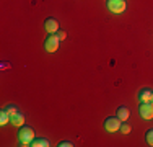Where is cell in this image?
Instances as JSON below:
<instances>
[{
    "instance_id": "cell-14",
    "label": "cell",
    "mask_w": 153,
    "mask_h": 147,
    "mask_svg": "<svg viewBox=\"0 0 153 147\" xmlns=\"http://www.w3.org/2000/svg\"><path fill=\"white\" fill-rule=\"evenodd\" d=\"M7 111H8V115L10 116H13V115H16V113H18V110H16V106H13V105H8V106H7Z\"/></svg>"
},
{
    "instance_id": "cell-10",
    "label": "cell",
    "mask_w": 153,
    "mask_h": 147,
    "mask_svg": "<svg viewBox=\"0 0 153 147\" xmlns=\"http://www.w3.org/2000/svg\"><path fill=\"white\" fill-rule=\"evenodd\" d=\"M33 147H49L51 142L47 141L46 137H34V141L31 142Z\"/></svg>"
},
{
    "instance_id": "cell-3",
    "label": "cell",
    "mask_w": 153,
    "mask_h": 147,
    "mask_svg": "<svg viewBox=\"0 0 153 147\" xmlns=\"http://www.w3.org/2000/svg\"><path fill=\"white\" fill-rule=\"evenodd\" d=\"M106 7H108V10H109L111 13L121 15V13L126 12V8H127V2H126V0H108Z\"/></svg>"
},
{
    "instance_id": "cell-11",
    "label": "cell",
    "mask_w": 153,
    "mask_h": 147,
    "mask_svg": "<svg viewBox=\"0 0 153 147\" xmlns=\"http://www.w3.org/2000/svg\"><path fill=\"white\" fill-rule=\"evenodd\" d=\"M12 119V116L8 115V111H7L5 108L2 110V113H0V124L2 126H5V124H8V121Z\"/></svg>"
},
{
    "instance_id": "cell-1",
    "label": "cell",
    "mask_w": 153,
    "mask_h": 147,
    "mask_svg": "<svg viewBox=\"0 0 153 147\" xmlns=\"http://www.w3.org/2000/svg\"><path fill=\"white\" fill-rule=\"evenodd\" d=\"M18 141H20V146H31V142L34 141V131L30 126H21L20 131H18Z\"/></svg>"
},
{
    "instance_id": "cell-12",
    "label": "cell",
    "mask_w": 153,
    "mask_h": 147,
    "mask_svg": "<svg viewBox=\"0 0 153 147\" xmlns=\"http://www.w3.org/2000/svg\"><path fill=\"white\" fill-rule=\"evenodd\" d=\"M145 141H147V144H148V146H152V147H153V128L147 131V134H145Z\"/></svg>"
},
{
    "instance_id": "cell-4",
    "label": "cell",
    "mask_w": 153,
    "mask_h": 147,
    "mask_svg": "<svg viewBox=\"0 0 153 147\" xmlns=\"http://www.w3.org/2000/svg\"><path fill=\"white\" fill-rule=\"evenodd\" d=\"M121 124H122V121L117 116H109L104 121V129L108 132H116V131L121 129Z\"/></svg>"
},
{
    "instance_id": "cell-15",
    "label": "cell",
    "mask_w": 153,
    "mask_h": 147,
    "mask_svg": "<svg viewBox=\"0 0 153 147\" xmlns=\"http://www.w3.org/2000/svg\"><path fill=\"white\" fill-rule=\"evenodd\" d=\"M57 146H59V147H74V142H70V141H60Z\"/></svg>"
},
{
    "instance_id": "cell-9",
    "label": "cell",
    "mask_w": 153,
    "mask_h": 147,
    "mask_svg": "<svg viewBox=\"0 0 153 147\" xmlns=\"http://www.w3.org/2000/svg\"><path fill=\"white\" fill-rule=\"evenodd\" d=\"M10 123H12L13 126H16V128H21V126H25V116L21 115L20 111H18L16 115H13V116H12Z\"/></svg>"
},
{
    "instance_id": "cell-5",
    "label": "cell",
    "mask_w": 153,
    "mask_h": 147,
    "mask_svg": "<svg viewBox=\"0 0 153 147\" xmlns=\"http://www.w3.org/2000/svg\"><path fill=\"white\" fill-rule=\"evenodd\" d=\"M138 113L143 119H153V103L152 101L140 103L138 105Z\"/></svg>"
},
{
    "instance_id": "cell-13",
    "label": "cell",
    "mask_w": 153,
    "mask_h": 147,
    "mask_svg": "<svg viewBox=\"0 0 153 147\" xmlns=\"http://www.w3.org/2000/svg\"><path fill=\"white\" fill-rule=\"evenodd\" d=\"M119 131H121L122 134H129V132L132 131V128H130V124H127V121H126V123L121 124V129H119Z\"/></svg>"
},
{
    "instance_id": "cell-17",
    "label": "cell",
    "mask_w": 153,
    "mask_h": 147,
    "mask_svg": "<svg viewBox=\"0 0 153 147\" xmlns=\"http://www.w3.org/2000/svg\"><path fill=\"white\" fill-rule=\"evenodd\" d=\"M150 101H152V103H153V93H152V100H150Z\"/></svg>"
},
{
    "instance_id": "cell-2",
    "label": "cell",
    "mask_w": 153,
    "mask_h": 147,
    "mask_svg": "<svg viewBox=\"0 0 153 147\" xmlns=\"http://www.w3.org/2000/svg\"><path fill=\"white\" fill-rule=\"evenodd\" d=\"M59 44H60V39H59V36H57V33H51V34H47V38L44 41V49L49 54H52L59 49Z\"/></svg>"
},
{
    "instance_id": "cell-8",
    "label": "cell",
    "mask_w": 153,
    "mask_h": 147,
    "mask_svg": "<svg viewBox=\"0 0 153 147\" xmlns=\"http://www.w3.org/2000/svg\"><path fill=\"white\" fill-rule=\"evenodd\" d=\"M116 116H117L119 119L122 121V123H126V121L130 118V110L127 108V106H121V108H117V113H116Z\"/></svg>"
},
{
    "instance_id": "cell-7",
    "label": "cell",
    "mask_w": 153,
    "mask_h": 147,
    "mask_svg": "<svg viewBox=\"0 0 153 147\" xmlns=\"http://www.w3.org/2000/svg\"><path fill=\"white\" fill-rule=\"evenodd\" d=\"M152 93H153L152 88H142V90L138 92V95H137L138 103H147V101H150V100H152Z\"/></svg>"
},
{
    "instance_id": "cell-16",
    "label": "cell",
    "mask_w": 153,
    "mask_h": 147,
    "mask_svg": "<svg viewBox=\"0 0 153 147\" xmlns=\"http://www.w3.org/2000/svg\"><path fill=\"white\" fill-rule=\"evenodd\" d=\"M57 36H59L60 41H64V39L67 38V33H65V31H60V29H59V31H57Z\"/></svg>"
},
{
    "instance_id": "cell-6",
    "label": "cell",
    "mask_w": 153,
    "mask_h": 147,
    "mask_svg": "<svg viewBox=\"0 0 153 147\" xmlns=\"http://www.w3.org/2000/svg\"><path fill=\"white\" fill-rule=\"evenodd\" d=\"M44 29L47 31V34L57 33L59 31V21H57L56 18H47V20L44 21Z\"/></svg>"
}]
</instances>
